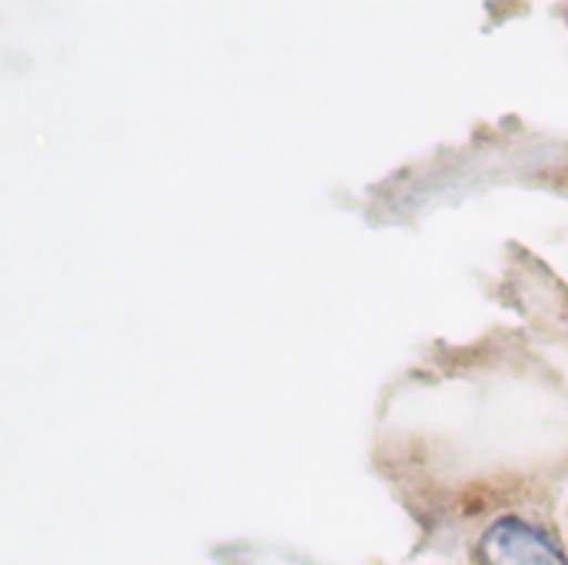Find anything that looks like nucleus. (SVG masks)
<instances>
[{"label":"nucleus","mask_w":568,"mask_h":565,"mask_svg":"<svg viewBox=\"0 0 568 565\" xmlns=\"http://www.w3.org/2000/svg\"><path fill=\"white\" fill-rule=\"evenodd\" d=\"M476 565H566V556L542 529L509 516L486 529L476 546Z\"/></svg>","instance_id":"1"}]
</instances>
